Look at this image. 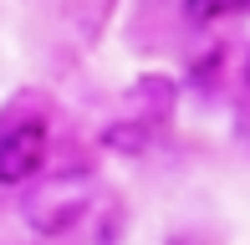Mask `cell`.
<instances>
[{
  "mask_svg": "<svg viewBox=\"0 0 250 245\" xmlns=\"http://www.w3.org/2000/svg\"><path fill=\"white\" fill-rule=\"evenodd\" d=\"M92 199H97V174L82 169V163H72V169H56V174L31 184L21 215H26V225L36 230V235L56 240V235H66L77 220L92 215Z\"/></svg>",
  "mask_w": 250,
  "mask_h": 245,
  "instance_id": "cell-1",
  "label": "cell"
},
{
  "mask_svg": "<svg viewBox=\"0 0 250 245\" xmlns=\"http://www.w3.org/2000/svg\"><path fill=\"white\" fill-rule=\"evenodd\" d=\"M46 148H51V122L46 118H21L0 128V184L16 189L31 184L46 169Z\"/></svg>",
  "mask_w": 250,
  "mask_h": 245,
  "instance_id": "cell-2",
  "label": "cell"
},
{
  "mask_svg": "<svg viewBox=\"0 0 250 245\" xmlns=\"http://www.w3.org/2000/svg\"><path fill=\"white\" fill-rule=\"evenodd\" d=\"M225 16V0H184V20L189 26H214Z\"/></svg>",
  "mask_w": 250,
  "mask_h": 245,
  "instance_id": "cell-3",
  "label": "cell"
},
{
  "mask_svg": "<svg viewBox=\"0 0 250 245\" xmlns=\"http://www.w3.org/2000/svg\"><path fill=\"white\" fill-rule=\"evenodd\" d=\"M240 10H250V0H225V16H240Z\"/></svg>",
  "mask_w": 250,
  "mask_h": 245,
  "instance_id": "cell-4",
  "label": "cell"
},
{
  "mask_svg": "<svg viewBox=\"0 0 250 245\" xmlns=\"http://www.w3.org/2000/svg\"><path fill=\"white\" fill-rule=\"evenodd\" d=\"M245 87H250V51H245Z\"/></svg>",
  "mask_w": 250,
  "mask_h": 245,
  "instance_id": "cell-5",
  "label": "cell"
}]
</instances>
